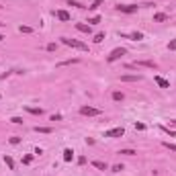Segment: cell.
<instances>
[{
    "label": "cell",
    "instance_id": "7",
    "mask_svg": "<svg viewBox=\"0 0 176 176\" xmlns=\"http://www.w3.org/2000/svg\"><path fill=\"white\" fill-rule=\"evenodd\" d=\"M135 68H150V70H156L158 68V64L156 62H150V59H143V62H135Z\"/></svg>",
    "mask_w": 176,
    "mask_h": 176
},
{
    "label": "cell",
    "instance_id": "22",
    "mask_svg": "<svg viewBox=\"0 0 176 176\" xmlns=\"http://www.w3.org/2000/svg\"><path fill=\"white\" fill-rule=\"evenodd\" d=\"M78 62H80L78 58H74V59H66V62H62L59 66H70V64H78Z\"/></svg>",
    "mask_w": 176,
    "mask_h": 176
},
{
    "label": "cell",
    "instance_id": "9",
    "mask_svg": "<svg viewBox=\"0 0 176 176\" xmlns=\"http://www.w3.org/2000/svg\"><path fill=\"white\" fill-rule=\"evenodd\" d=\"M76 29H78L80 33H86V35L92 33V27H90V25H86V23H76Z\"/></svg>",
    "mask_w": 176,
    "mask_h": 176
},
{
    "label": "cell",
    "instance_id": "29",
    "mask_svg": "<svg viewBox=\"0 0 176 176\" xmlns=\"http://www.w3.org/2000/svg\"><path fill=\"white\" fill-rule=\"evenodd\" d=\"M123 170V164H115V166H113V172H121Z\"/></svg>",
    "mask_w": 176,
    "mask_h": 176
},
{
    "label": "cell",
    "instance_id": "14",
    "mask_svg": "<svg viewBox=\"0 0 176 176\" xmlns=\"http://www.w3.org/2000/svg\"><path fill=\"white\" fill-rule=\"evenodd\" d=\"M72 160H74V152L70 147H66L64 150V162H72Z\"/></svg>",
    "mask_w": 176,
    "mask_h": 176
},
{
    "label": "cell",
    "instance_id": "12",
    "mask_svg": "<svg viewBox=\"0 0 176 176\" xmlns=\"http://www.w3.org/2000/svg\"><path fill=\"white\" fill-rule=\"evenodd\" d=\"M55 16H58L59 21H70V19H72L68 10H58V12H55Z\"/></svg>",
    "mask_w": 176,
    "mask_h": 176
},
{
    "label": "cell",
    "instance_id": "5",
    "mask_svg": "<svg viewBox=\"0 0 176 176\" xmlns=\"http://www.w3.org/2000/svg\"><path fill=\"white\" fill-rule=\"evenodd\" d=\"M119 37H121V39H131V41H141L143 39V33H139V31H133V33H129V35L119 33Z\"/></svg>",
    "mask_w": 176,
    "mask_h": 176
},
{
    "label": "cell",
    "instance_id": "32",
    "mask_svg": "<svg viewBox=\"0 0 176 176\" xmlns=\"http://www.w3.org/2000/svg\"><path fill=\"white\" fill-rule=\"evenodd\" d=\"M55 49H58V45H55V43H49L47 45V51H55Z\"/></svg>",
    "mask_w": 176,
    "mask_h": 176
},
{
    "label": "cell",
    "instance_id": "21",
    "mask_svg": "<svg viewBox=\"0 0 176 176\" xmlns=\"http://www.w3.org/2000/svg\"><path fill=\"white\" fill-rule=\"evenodd\" d=\"M103 39H104V33H96V35H94V43H103Z\"/></svg>",
    "mask_w": 176,
    "mask_h": 176
},
{
    "label": "cell",
    "instance_id": "23",
    "mask_svg": "<svg viewBox=\"0 0 176 176\" xmlns=\"http://www.w3.org/2000/svg\"><path fill=\"white\" fill-rule=\"evenodd\" d=\"M19 31H21V33H33V29H31V27H27V25H21Z\"/></svg>",
    "mask_w": 176,
    "mask_h": 176
},
{
    "label": "cell",
    "instance_id": "20",
    "mask_svg": "<svg viewBox=\"0 0 176 176\" xmlns=\"http://www.w3.org/2000/svg\"><path fill=\"white\" fill-rule=\"evenodd\" d=\"M162 131H164V133H168V135H170V137H176V131H172V129L170 127H164V125H162Z\"/></svg>",
    "mask_w": 176,
    "mask_h": 176
},
{
    "label": "cell",
    "instance_id": "27",
    "mask_svg": "<svg viewBox=\"0 0 176 176\" xmlns=\"http://www.w3.org/2000/svg\"><path fill=\"white\" fill-rule=\"evenodd\" d=\"M31 162H33V156H31V154H27V156L23 158V164H31Z\"/></svg>",
    "mask_w": 176,
    "mask_h": 176
},
{
    "label": "cell",
    "instance_id": "28",
    "mask_svg": "<svg viewBox=\"0 0 176 176\" xmlns=\"http://www.w3.org/2000/svg\"><path fill=\"white\" fill-rule=\"evenodd\" d=\"M68 4H70V6H76V8H84V6L80 4V2H76V0H70Z\"/></svg>",
    "mask_w": 176,
    "mask_h": 176
},
{
    "label": "cell",
    "instance_id": "16",
    "mask_svg": "<svg viewBox=\"0 0 176 176\" xmlns=\"http://www.w3.org/2000/svg\"><path fill=\"white\" fill-rule=\"evenodd\" d=\"M33 131H35V133H45V135H47V133H51L53 129H51V127H39V125H37Z\"/></svg>",
    "mask_w": 176,
    "mask_h": 176
},
{
    "label": "cell",
    "instance_id": "3",
    "mask_svg": "<svg viewBox=\"0 0 176 176\" xmlns=\"http://www.w3.org/2000/svg\"><path fill=\"white\" fill-rule=\"evenodd\" d=\"M125 53H127V49H123V47H117V49H113V51H111V55H109V58H107V62H109V64H113V62H117V59H121V58H123V55H125Z\"/></svg>",
    "mask_w": 176,
    "mask_h": 176
},
{
    "label": "cell",
    "instance_id": "18",
    "mask_svg": "<svg viewBox=\"0 0 176 176\" xmlns=\"http://www.w3.org/2000/svg\"><path fill=\"white\" fill-rule=\"evenodd\" d=\"M123 98H125V94H123V92H119V90L113 92V100H117V103H119V100H123Z\"/></svg>",
    "mask_w": 176,
    "mask_h": 176
},
{
    "label": "cell",
    "instance_id": "11",
    "mask_svg": "<svg viewBox=\"0 0 176 176\" xmlns=\"http://www.w3.org/2000/svg\"><path fill=\"white\" fill-rule=\"evenodd\" d=\"M92 166L96 168V170H109V164L103 160H92Z\"/></svg>",
    "mask_w": 176,
    "mask_h": 176
},
{
    "label": "cell",
    "instance_id": "6",
    "mask_svg": "<svg viewBox=\"0 0 176 176\" xmlns=\"http://www.w3.org/2000/svg\"><path fill=\"white\" fill-rule=\"evenodd\" d=\"M123 135H125V129L123 127H115V129L104 131V137H123Z\"/></svg>",
    "mask_w": 176,
    "mask_h": 176
},
{
    "label": "cell",
    "instance_id": "15",
    "mask_svg": "<svg viewBox=\"0 0 176 176\" xmlns=\"http://www.w3.org/2000/svg\"><path fill=\"white\" fill-rule=\"evenodd\" d=\"M25 111L31 113V115H43V109H37V107H25Z\"/></svg>",
    "mask_w": 176,
    "mask_h": 176
},
{
    "label": "cell",
    "instance_id": "19",
    "mask_svg": "<svg viewBox=\"0 0 176 176\" xmlns=\"http://www.w3.org/2000/svg\"><path fill=\"white\" fill-rule=\"evenodd\" d=\"M162 146L166 147V150H170V152H176V143H170V141H164Z\"/></svg>",
    "mask_w": 176,
    "mask_h": 176
},
{
    "label": "cell",
    "instance_id": "1",
    "mask_svg": "<svg viewBox=\"0 0 176 176\" xmlns=\"http://www.w3.org/2000/svg\"><path fill=\"white\" fill-rule=\"evenodd\" d=\"M62 43L68 45V47H74V49H80V51H88V45L82 43L78 39H70V37H62Z\"/></svg>",
    "mask_w": 176,
    "mask_h": 176
},
{
    "label": "cell",
    "instance_id": "17",
    "mask_svg": "<svg viewBox=\"0 0 176 176\" xmlns=\"http://www.w3.org/2000/svg\"><path fill=\"white\" fill-rule=\"evenodd\" d=\"M4 162H6V166H8L10 170H15V160H12L10 156H4Z\"/></svg>",
    "mask_w": 176,
    "mask_h": 176
},
{
    "label": "cell",
    "instance_id": "10",
    "mask_svg": "<svg viewBox=\"0 0 176 176\" xmlns=\"http://www.w3.org/2000/svg\"><path fill=\"white\" fill-rule=\"evenodd\" d=\"M154 80H156V84L160 88H170V82H168L166 78H162V76H154Z\"/></svg>",
    "mask_w": 176,
    "mask_h": 176
},
{
    "label": "cell",
    "instance_id": "30",
    "mask_svg": "<svg viewBox=\"0 0 176 176\" xmlns=\"http://www.w3.org/2000/svg\"><path fill=\"white\" fill-rule=\"evenodd\" d=\"M10 121L15 123V125H21V123H23V119H21V117H12V119H10Z\"/></svg>",
    "mask_w": 176,
    "mask_h": 176
},
{
    "label": "cell",
    "instance_id": "25",
    "mask_svg": "<svg viewBox=\"0 0 176 176\" xmlns=\"http://www.w3.org/2000/svg\"><path fill=\"white\" fill-rule=\"evenodd\" d=\"M100 23V16H92V19L88 21V25H90V27H92V25H98Z\"/></svg>",
    "mask_w": 176,
    "mask_h": 176
},
{
    "label": "cell",
    "instance_id": "8",
    "mask_svg": "<svg viewBox=\"0 0 176 176\" xmlns=\"http://www.w3.org/2000/svg\"><path fill=\"white\" fill-rule=\"evenodd\" d=\"M141 80V76H137V74H125V76H121V82H139Z\"/></svg>",
    "mask_w": 176,
    "mask_h": 176
},
{
    "label": "cell",
    "instance_id": "24",
    "mask_svg": "<svg viewBox=\"0 0 176 176\" xmlns=\"http://www.w3.org/2000/svg\"><path fill=\"white\" fill-rule=\"evenodd\" d=\"M119 154H123V156H135V150H121V152H119Z\"/></svg>",
    "mask_w": 176,
    "mask_h": 176
},
{
    "label": "cell",
    "instance_id": "36",
    "mask_svg": "<svg viewBox=\"0 0 176 176\" xmlns=\"http://www.w3.org/2000/svg\"><path fill=\"white\" fill-rule=\"evenodd\" d=\"M0 41H4V35H0Z\"/></svg>",
    "mask_w": 176,
    "mask_h": 176
},
{
    "label": "cell",
    "instance_id": "33",
    "mask_svg": "<svg viewBox=\"0 0 176 176\" xmlns=\"http://www.w3.org/2000/svg\"><path fill=\"white\" fill-rule=\"evenodd\" d=\"M19 141H21V137H10V143H12V146H16Z\"/></svg>",
    "mask_w": 176,
    "mask_h": 176
},
{
    "label": "cell",
    "instance_id": "4",
    "mask_svg": "<svg viewBox=\"0 0 176 176\" xmlns=\"http://www.w3.org/2000/svg\"><path fill=\"white\" fill-rule=\"evenodd\" d=\"M137 8H139L137 4H119L117 6V10L123 12V15H133V12H137Z\"/></svg>",
    "mask_w": 176,
    "mask_h": 176
},
{
    "label": "cell",
    "instance_id": "13",
    "mask_svg": "<svg viewBox=\"0 0 176 176\" xmlns=\"http://www.w3.org/2000/svg\"><path fill=\"white\" fill-rule=\"evenodd\" d=\"M164 21H168L166 12H156V15H154V23H164Z\"/></svg>",
    "mask_w": 176,
    "mask_h": 176
},
{
    "label": "cell",
    "instance_id": "26",
    "mask_svg": "<svg viewBox=\"0 0 176 176\" xmlns=\"http://www.w3.org/2000/svg\"><path fill=\"white\" fill-rule=\"evenodd\" d=\"M98 6H100V0H96V2H92V4L88 6V10H96Z\"/></svg>",
    "mask_w": 176,
    "mask_h": 176
},
{
    "label": "cell",
    "instance_id": "35",
    "mask_svg": "<svg viewBox=\"0 0 176 176\" xmlns=\"http://www.w3.org/2000/svg\"><path fill=\"white\" fill-rule=\"evenodd\" d=\"M170 125H174V127H176V119H172V121H170Z\"/></svg>",
    "mask_w": 176,
    "mask_h": 176
},
{
    "label": "cell",
    "instance_id": "2",
    "mask_svg": "<svg viewBox=\"0 0 176 176\" xmlns=\"http://www.w3.org/2000/svg\"><path fill=\"white\" fill-rule=\"evenodd\" d=\"M100 113H103L100 109L90 107V104H84V107H80V115H86V117H98Z\"/></svg>",
    "mask_w": 176,
    "mask_h": 176
},
{
    "label": "cell",
    "instance_id": "31",
    "mask_svg": "<svg viewBox=\"0 0 176 176\" xmlns=\"http://www.w3.org/2000/svg\"><path fill=\"white\" fill-rule=\"evenodd\" d=\"M135 129H137V131H143V129H146V125H143V123H135Z\"/></svg>",
    "mask_w": 176,
    "mask_h": 176
},
{
    "label": "cell",
    "instance_id": "34",
    "mask_svg": "<svg viewBox=\"0 0 176 176\" xmlns=\"http://www.w3.org/2000/svg\"><path fill=\"white\" fill-rule=\"evenodd\" d=\"M168 49H172V51H174V49H176V39H174V41H170V45H168Z\"/></svg>",
    "mask_w": 176,
    "mask_h": 176
}]
</instances>
